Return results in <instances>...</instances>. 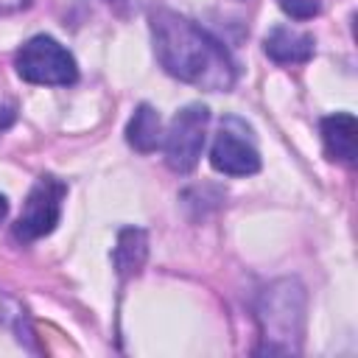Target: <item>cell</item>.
Here are the masks:
<instances>
[{"instance_id":"1","label":"cell","mask_w":358,"mask_h":358,"mask_svg":"<svg viewBox=\"0 0 358 358\" xmlns=\"http://www.w3.org/2000/svg\"><path fill=\"white\" fill-rule=\"evenodd\" d=\"M151 42L162 70L207 92H227L238 81L229 50L199 22L171 8L151 11Z\"/></svg>"},{"instance_id":"2","label":"cell","mask_w":358,"mask_h":358,"mask_svg":"<svg viewBox=\"0 0 358 358\" xmlns=\"http://www.w3.org/2000/svg\"><path fill=\"white\" fill-rule=\"evenodd\" d=\"M257 324L263 344L257 355H291L299 352L305 327V288L299 280H277L263 288L257 299Z\"/></svg>"},{"instance_id":"3","label":"cell","mask_w":358,"mask_h":358,"mask_svg":"<svg viewBox=\"0 0 358 358\" xmlns=\"http://www.w3.org/2000/svg\"><path fill=\"white\" fill-rule=\"evenodd\" d=\"M17 76L39 87H70L78 81V64L73 53L48 34L31 36L14 56Z\"/></svg>"},{"instance_id":"4","label":"cell","mask_w":358,"mask_h":358,"mask_svg":"<svg viewBox=\"0 0 358 358\" xmlns=\"http://www.w3.org/2000/svg\"><path fill=\"white\" fill-rule=\"evenodd\" d=\"M207 123H210V109L204 103H187L182 106L168 131H165V165L176 173H190L204 151L207 140Z\"/></svg>"},{"instance_id":"5","label":"cell","mask_w":358,"mask_h":358,"mask_svg":"<svg viewBox=\"0 0 358 358\" xmlns=\"http://www.w3.org/2000/svg\"><path fill=\"white\" fill-rule=\"evenodd\" d=\"M67 196V185L50 173H42L34 187L28 190V199L22 204V213L14 224V235L22 243L39 241L50 235L62 218V201Z\"/></svg>"},{"instance_id":"6","label":"cell","mask_w":358,"mask_h":358,"mask_svg":"<svg viewBox=\"0 0 358 358\" xmlns=\"http://www.w3.org/2000/svg\"><path fill=\"white\" fill-rule=\"evenodd\" d=\"M246 131H232L229 120L221 123V131L210 148V165L224 176H252L260 171V154Z\"/></svg>"},{"instance_id":"7","label":"cell","mask_w":358,"mask_h":358,"mask_svg":"<svg viewBox=\"0 0 358 358\" xmlns=\"http://www.w3.org/2000/svg\"><path fill=\"white\" fill-rule=\"evenodd\" d=\"M313 36L288 25H274L266 39H263V50L271 62L277 64H305L313 56Z\"/></svg>"},{"instance_id":"8","label":"cell","mask_w":358,"mask_h":358,"mask_svg":"<svg viewBox=\"0 0 358 358\" xmlns=\"http://www.w3.org/2000/svg\"><path fill=\"white\" fill-rule=\"evenodd\" d=\"M319 129H322V143H324L327 157L336 162L352 165L355 162V134H358L355 115H350V112L327 115V117H322Z\"/></svg>"},{"instance_id":"9","label":"cell","mask_w":358,"mask_h":358,"mask_svg":"<svg viewBox=\"0 0 358 358\" xmlns=\"http://www.w3.org/2000/svg\"><path fill=\"white\" fill-rule=\"evenodd\" d=\"M148 257V235L140 227H123L117 232L115 249H112V263L120 280H129L143 271Z\"/></svg>"},{"instance_id":"10","label":"cell","mask_w":358,"mask_h":358,"mask_svg":"<svg viewBox=\"0 0 358 358\" xmlns=\"http://www.w3.org/2000/svg\"><path fill=\"white\" fill-rule=\"evenodd\" d=\"M126 143L140 154H151V151L159 148V143H162V120H159V112L151 103H140L134 109V115L129 117Z\"/></svg>"},{"instance_id":"11","label":"cell","mask_w":358,"mask_h":358,"mask_svg":"<svg viewBox=\"0 0 358 358\" xmlns=\"http://www.w3.org/2000/svg\"><path fill=\"white\" fill-rule=\"evenodd\" d=\"M277 6L291 17V20H313L322 6L319 0H277Z\"/></svg>"},{"instance_id":"12","label":"cell","mask_w":358,"mask_h":358,"mask_svg":"<svg viewBox=\"0 0 358 358\" xmlns=\"http://www.w3.org/2000/svg\"><path fill=\"white\" fill-rule=\"evenodd\" d=\"M14 120H17V112H14V106H6V103H0V134H3V131H8V129L14 126Z\"/></svg>"},{"instance_id":"13","label":"cell","mask_w":358,"mask_h":358,"mask_svg":"<svg viewBox=\"0 0 358 358\" xmlns=\"http://www.w3.org/2000/svg\"><path fill=\"white\" fill-rule=\"evenodd\" d=\"M28 6H31V0H0V17L3 14H17Z\"/></svg>"},{"instance_id":"14","label":"cell","mask_w":358,"mask_h":358,"mask_svg":"<svg viewBox=\"0 0 358 358\" xmlns=\"http://www.w3.org/2000/svg\"><path fill=\"white\" fill-rule=\"evenodd\" d=\"M6 215H8V199L0 193V224L6 221Z\"/></svg>"}]
</instances>
